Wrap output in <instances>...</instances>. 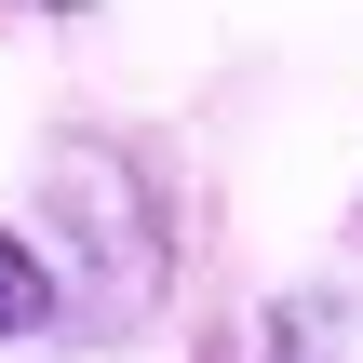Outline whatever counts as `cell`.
<instances>
[{
    "mask_svg": "<svg viewBox=\"0 0 363 363\" xmlns=\"http://www.w3.org/2000/svg\"><path fill=\"white\" fill-rule=\"evenodd\" d=\"M40 216L67 229V310L94 323V337H135L148 310H162V202H148V162L135 148H108V135H54V162H40Z\"/></svg>",
    "mask_w": 363,
    "mask_h": 363,
    "instance_id": "obj_1",
    "label": "cell"
},
{
    "mask_svg": "<svg viewBox=\"0 0 363 363\" xmlns=\"http://www.w3.org/2000/svg\"><path fill=\"white\" fill-rule=\"evenodd\" d=\"M202 363H337V323H323L310 296H269V310H242Z\"/></svg>",
    "mask_w": 363,
    "mask_h": 363,
    "instance_id": "obj_2",
    "label": "cell"
},
{
    "mask_svg": "<svg viewBox=\"0 0 363 363\" xmlns=\"http://www.w3.org/2000/svg\"><path fill=\"white\" fill-rule=\"evenodd\" d=\"M67 310V283H54V256L27 242V229H0V337H40Z\"/></svg>",
    "mask_w": 363,
    "mask_h": 363,
    "instance_id": "obj_3",
    "label": "cell"
},
{
    "mask_svg": "<svg viewBox=\"0 0 363 363\" xmlns=\"http://www.w3.org/2000/svg\"><path fill=\"white\" fill-rule=\"evenodd\" d=\"M13 13H81V0H13Z\"/></svg>",
    "mask_w": 363,
    "mask_h": 363,
    "instance_id": "obj_4",
    "label": "cell"
}]
</instances>
